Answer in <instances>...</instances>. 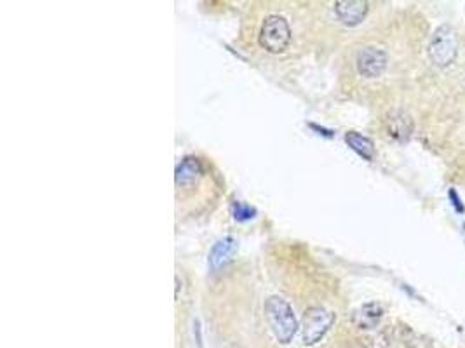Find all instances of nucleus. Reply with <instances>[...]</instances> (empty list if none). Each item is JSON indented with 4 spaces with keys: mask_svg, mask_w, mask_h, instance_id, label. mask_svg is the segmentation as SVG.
Wrapping results in <instances>:
<instances>
[{
    "mask_svg": "<svg viewBox=\"0 0 465 348\" xmlns=\"http://www.w3.org/2000/svg\"><path fill=\"white\" fill-rule=\"evenodd\" d=\"M260 46L265 51H269L272 54H279L289 46L291 42V30H289V25H287L286 19L283 16L270 14L265 18L263 25H261L260 30Z\"/></svg>",
    "mask_w": 465,
    "mask_h": 348,
    "instance_id": "nucleus-3",
    "label": "nucleus"
},
{
    "mask_svg": "<svg viewBox=\"0 0 465 348\" xmlns=\"http://www.w3.org/2000/svg\"><path fill=\"white\" fill-rule=\"evenodd\" d=\"M382 319H383V307L380 305V303L371 301V303H364L363 307L354 310V314H352V324L356 325L357 330L371 331L379 327Z\"/></svg>",
    "mask_w": 465,
    "mask_h": 348,
    "instance_id": "nucleus-8",
    "label": "nucleus"
},
{
    "mask_svg": "<svg viewBox=\"0 0 465 348\" xmlns=\"http://www.w3.org/2000/svg\"><path fill=\"white\" fill-rule=\"evenodd\" d=\"M234 218L235 220H250V218H253L254 216V209L248 208V206L241 204V202H237V204H234Z\"/></svg>",
    "mask_w": 465,
    "mask_h": 348,
    "instance_id": "nucleus-13",
    "label": "nucleus"
},
{
    "mask_svg": "<svg viewBox=\"0 0 465 348\" xmlns=\"http://www.w3.org/2000/svg\"><path fill=\"white\" fill-rule=\"evenodd\" d=\"M235 249H237V244H235L234 238L230 237L222 238L219 243H216L215 246H213L211 253H209V265H211V269L213 270L222 269L227 261H230Z\"/></svg>",
    "mask_w": 465,
    "mask_h": 348,
    "instance_id": "nucleus-10",
    "label": "nucleus"
},
{
    "mask_svg": "<svg viewBox=\"0 0 465 348\" xmlns=\"http://www.w3.org/2000/svg\"><path fill=\"white\" fill-rule=\"evenodd\" d=\"M458 53V37L457 32L450 25H441L438 30L432 34L431 42H429L427 54L429 60L438 66V69H446L455 61Z\"/></svg>",
    "mask_w": 465,
    "mask_h": 348,
    "instance_id": "nucleus-2",
    "label": "nucleus"
},
{
    "mask_svg": "<svg viewBox=\"0 0 465 348\" xmlns=\"http://www.w3.org/2000/svg\"><path fill=\"white\" fill-rule=\"evenodd\" d=\"M450 199L453 201L451 204L455 206V209H457L458 212H464V206L460 204V199H458V195H457V192H455V190H450Z\"/></svg>",
    "mask_w": 465,
    "mask_h": 348,
    "instance_id": "nucleus-14",
    "label": "nucleus"
},
{
    "mask_svg": "<svg viewBox=\"0 0 465 348\" xmlns=\"http://www.w3.org/2000/svg\"><path fill=\"white\" fill-rule=\"evenodd\" d=\"M345 141H347L348 147L356 151V153H359L363 159L371 160L374 157V147L373 141H371L370 138L363 136V134L356 133V131H350V133L345 134Z\"/></svg>",
    "mask_w": 465,
    "mask_h": 348,
    "instance_id": "nucleus-11",
    "label": "nucleus"
},
{
    "mask_svg": "<svg viewBox=\"0 0 465 348\" xmlns=\"http://www.w3.org/2000/svg\"><path fill=\"white\" fill-rule=\"evenodd\" d=\"M385 131L392 140L405 143L409 140L413 133V121L406 112L403 110H392L385 115Z\"/></svg>",
    "mask_w": 465,
    "mask_h": 348,
    "instance_id": "nucleus-6",
    "label": "nucleus"
},
{
    "mask_svg": "<svg viewBox=\"0 0 465 348\" xmlns=\"http://www.w3.org/2000/svg\"><path fill=\"white\" fill-rule=\"evenodd\" d=\"M364 347L366 348H389V338L385 333L374 334L364 340Z\"/></svg>",
    "mask_w": 465,
    "mask_h": 348,
    "instance_id": "nucleus-12",
    "label": "nucleus"
},
{
    "mask_svg": "<svg viewBox=\"0 0 465 348\" xmlns=\"http://www.w3.org/2000/svg\"><path fill=\"white\" fill-rule=\"evenodd\" d=\"M357 72L364 77V79H377L382 75L387 69V54L385 51L379 49V47H364L359 51L356 60Z\"/></svg>",
    "mask_w": 465,
    "mask_h": 348,
    "instance_id": "nucleus-5",
    "label": "nucleus"
},
{
    "mask_svg": "<svg viewBox=\"0 0 465 348\" xmlns=\"http://www.w3.org/2000/svg\"><path fill=\"white\" fill-rule=\"evenodd\" d=\"M335 324V314L322 307H310L303 315V345L312 347L326 336Z\"/></svg>",
    "mask_w": 465,
    "mask_h": 348,
    "instance_id": "nucleus-4",
    "label": "nucleus"
},
{
    "mask_svg": "<svg viewBox=\"0 0 465 348\" xmlns=\"http://www.w3.org/2000/svg\"><path fill=\"white\" fill-rule=\"evenodd\" d=\"M265 317L269 321L270 330L279 343L286 345L295 338L296 331H298V322H296L291 305L286 299L279 298V296H272L267 299Z\"/></svg>",
    "mask_w": 465,
    "mask_h": 348,
    "instance_id": "nucleus-1",
    "label": "nucleus"
},
{
    "mask_svg": "<svg viewBox=\"0 0 465 348\" xmlns=\"http://www.w3.org/2000/svg\"><path fill=\"white\" fill-rule=\"evenodd\" d=\"M335 14L345 27H356L366 18L368 2L364 0H342L335 4Z\"/></svg>",
    "mask_w": 465,
    "mask_h": 348,
    "instance_id": "nucleus-7",
    "label": "nucleus"
},
{
    "mask_svg": "<svg viewBox=\"0 0 465 348\" xmlns=\"http://www.w3.org/2000/svg\"><path fill=\"white\" fill-rule=\"evenodd\" d=\"M202 173L204 171H202L201 160L195 159V157H185L176 167V174H174L176 185L180 188H189L201 179Z\"/></svg>",
    "mask_w": 465,
    "mask_h": 348,
    "instance_id": "nucleus-9",
    "label": "nucleus"
}]
</instances>
